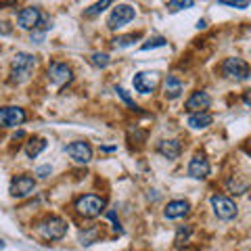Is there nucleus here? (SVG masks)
Masks as SVG:
<instances>
[{
    "mask_svg": "<svg viewBox=\"0 0 251 251\" xmlns=\"http://www.w3.org/2000/svg\"><path fill=\"white\" fill-rule=\"evenodd\" d=\"M188 209H191V203H188L186 199H174L166 205L163 216H166L168 220H178V218H184L188 214Z\"/></svg>",
    "mask_w": 251,
    "mask_h": 251,
    "instance_id": "nucleus-15",
    "label": "nucleus"
},
{
    "mask_svg": "<svg viewBox=\"0 0 251 251\" xmlns=\"http://www.w3.org/2000/svg\"><path fill=\"white\" fill-rule=\"evenodd\" d=\"M195 4V0H170L168 2V13H178L184 9H191Z\"/></svg>",
    "mask_w": 251,
    "mask_h": 251,
    "instance_id": "nucleus-25",
    "label": "nucleus"
},
{
    "mask_svg": "<svg viewBox=\"0 0 251 251\" xmlns=\"http://www.w3.org/2000/svg\"><path fill=\"white\" fill-rule=\"evenodd\" d=\"M65 153L72 157L77 163H88L92 159V147L86 143V140H75V143H69L65 147Z\"/></svg>",
    "mask_w": 251,
    "mask_h": 251,
    "instance_id": "nucleus-10",
    "label": "nucleus"
},
{
    "mask_svg": "<svg viewBox=\"0 0 251 251\" xmlns=\"http://www.w3.org/2000/svg\"><path fill=\"white\" fill-rule=\"evenodd\" d=\"M111 4H113V0H99V2H94L92 6H88V9L84 11V17H88V19L99 17V15L103 13L105 9H109Z\"/></svg>",
    "mask_w": 251,
    "mask_h": 251,
    "instance_id": "nucleus-20",
    "label": "nucleus"
},
{
    "mask_svg": "<svg viewBox=\"0 0 251 251\" xmlns=\"http://www.w3.org/2000/svg\"><path fill=\"white\" fill-rule=\"evenodd\" d=\"M27 120L25 111L21 107H0V128H17V126H23Z\"/></svg>",
    "mask_w": 251,
    "mask_h": 251,
    "instance_id": "nucleus-7",
    "label": "nucleus"
},
{
    "mask_svg": "<svg viewBox=\"0 0 251 251\" xmlns=\"http://www.w3.org/2000/svg\"><path fill=\"white\" fill-rule=\"evenodd\" d=\"M36 67V57L29 52H17L15 54V59L11 63V77L9 80L13 84H21L25 82L27 77L31 75V72H34Z\"/></svg>",
    "mask_w": 251,
    "mask_h": 251,
    "instance_id": "nucleus-1",
    "label": "nucleus"
},
{
    "mask_svg": "<svg viewBox=\"0 0 251 251\" xmlns=\"http://www.w3.org/2000/svg\"><path fill=\"white\" fill-rule=\"evenodd\" d=\"M100 237V232L99 228H88V230H82L80 232V243L84 247H90L92 243H97V239Z\"/></svg>",
    "mask_w": 251,
    "mask_h": 251,
    "instance_id": "nucleus-23",
    "label": "nucleus"
},
{
    "mask_svg": "<svg viewBox=\"0 0 251 251\" xmlns=\"http://www.w3.org/2000/svg\"><path fill=\"white\" fill-rule=\"evenodd\" d=\"M209 203H211V207H214V214L220 220H224V222H228V220L237 218L239 207H237V203H234L232 199L224 197V195H211Z\"/></svg>",
    "mask_w": 251,
    "mask_h": 251,
    "instance_id": "nucleus-5",
    "label": "nucleus"
},
{
    "mask_svg": "<svg viewBox=\"0 0 251 251\" xmlns=\"http://www.w3.org/2000/svg\"><path fill=\"white\" fill-rule=\"evenodd\" d=\"M107 218H109V220H111V222H113V228H115V232H124V230H122V226H120V220L115 218V214H113V211H107Z\"/></svg>",
    "mask_w": 251,
    "mask_h": 251,
    "instance_id": "nucleus-31",
    "label": "nucleus"
},
{
    "mask_svg": "<svg viewBox=\"0 0 251 251\" xmlns=\"http://www.w3.org/2000/svg\"><path fill=\"white\" fill-rule=\"evenodd\" d=\"M211 122H214V115H211L209 111L191 113V115H188V120H186V124L191 126L193 130H203V128H207V126H211Z\"/></svg>",
    "mask_w": 251,
    "mask_h": 251,
    "instance_id": "nucleus-18",
    "label": "nucleus"
},
{
    "mask_svg": "<svg viewBox=\"0 0 251 251\" xmlns=\"http://www.w3.org/2000/svg\"><path fill=\"white\" fill-rule=\"evenodd\" d=\"M50 174H52V168L50 166H42V168L36 170V176H40V178H49Z\"/></svg>",
    "mask_w": 251,
    "mask_h": 251,
    "instance_id": "nucleus-30",
    "label": "nucleus"
},
{
    "mask_svg": "<svg viewBox=\"0 0 251 251\" xmlns=\"http://www.w3.org/2000/svg\"><path fill=\"white\" fill-rule=\"evenodd\" d=\"M211 107V97L205 92V90H197L193 92L191 97H188V100L184 103V109L188 113H197V111H207V109Z\"/></svg>",
    "mask_w": 251,
    "mask_h": 251,
    "instance_id": "nucleus-13",
    "label": "nucleus"
},
{
    "mask_svg": "<svg viewBox=\"0 0 251 251\" xmlns=\"http://www.w3.org/2000/svg\"><path fill=\"white\" fill-rule=\"evenodd\" d=\"M38 230H40L42 239L46 241H59L67 234V222L59 216H49L38 224Z\"/></svg>",
    "mask_w": 251,
    "mask_h": 251,
    "instance_id": "nucleus-3",
    "label": "nucleus"
},
{
    "mask_svg": "<svg viewBox=\"0 0 251 251\" xmlns=\"http://www.w3.org/2000/svg\"><path fill=\"white\" fill-rule=\"evenodd\" d=\"M191 234H193V228L191 226H178V230H176V247H182L184 243H188V239H191Z\"/></svg>",
    "mask_w": 251,
    "mask_h": 251,
    "instance_id": "nucleus-24",
    "label": "nucleus"
},
{
    "mask_svg": "<svg viewBox=\"0 0 251 251\" xmlns=\"http://www.w3.org/2000/svg\"><path fill=\"white\" fill-rule=\"evenodd\" d=\"M226 186H228V191H230L232 195H245L247 188H249V182H247V180H241V182H239V178L232 176L228 182H226Z\"/></svg>",
    "mask_w": 251,
    "mask_h": 251,
    "instance_id": "nucleus-21",
    "label": "nucleus"
},
{
    "mask_svg": "<svg viewBox=\"0 0 251 251\" xmlns=\"http://www.w3.org/2000/svg\"><path fill=\"white\" fill-rule=\"evenodd\" d=\"M134 90L140 92V94H151L155 88H157V74L155 72H140L134 75Z\"/></svg>",
    "mask_w": 251,
    "mask_h": 251,
    "instance_id": "nucleus-14",
    "label": "nucleus"
},
{
    "mask_svg": "<svg viewBox=\"0 0 251 251\" xmlns=\"http://www.w3.org/2000/svg\"><path fill=\"white\" fill-rule=\"evenodd\" d=\"M134 17H136V9L132 4H117L115 9L111 11V15H109L107 27L111 31H115V29H120L124 25H128Z\"/></svg>",
    "mask_w": 251,
    "mask_h": 251,
    "instance_id": "nucleus-4",
    "label": "nucleus"
},
{
    "mask_svg": "<svg viewBox=\"0 0 251 251\" xmlns=\"http://www.w3.org/2000/svg\"><path fill=\"white\" fill-rule=\"evenodd\" d=\"M157 153L163 155L166 159H178L182 153V145L176 138H168V140H159L157 143Z\"/></svg>",
    "mask_w": 251,
    "mask_h": 251,
    "instance_id": "nucleus-16",
    "label": "nucleus"
},
{
    "mask_svg": "<svg viewBox=\"0 0 251 251\" xmlns=\"http://www.w3.org/2000/svg\"><path fill=\"white\" fill-rule=\"evenodd\" d=\"M117 94H120V97H122V99L126 100V105H128V107L132 109V111H140V109H138V105H136L134 100H132V99L128 97V92H126L124 88H117Z\"/></svg>",
    "mask_w": 251,
    "mask_h": 251,
    "instance_id": "nucleus-29",
    "label": "nucleus"
},
{
    "mask_svg": "<svg viewBox=\"0 0 251 251\" xmlns=\"http://www.w3.org/2000/svg\"><path fill=\"white\" fill-rule=\"evenodd\" d=\"M222 74H224V77H228V80L243 82L249 77V65H247V61H243L239 57H230L222 63Z\"/></svg>",
    "mask_w": 251,
    "mask_h": 251,
    "instance_id": "nucleus-6",
    "label": "nucleus"
},
{
    "mask_svg": "<svg viewBox=\"0 0 251 251\" xmlns=\"http://www.w3.org/2000/svg\"><path fill=\"white\" fill-rule=\"evenodd\" d=\"M182 82L178 80L176 75H168L166 80H163V94H166V99L168 100H174V99H178L180 94H182Z\"/></svg>",
    "mask_w": 251,
    "mask_h": 251,
    "instance_id": "nucleus-17",
    "label": "nucleus"
},
{
    "mask_svg": "<svg viewBox=\"0 0 251 251\" xmlns=\"http://www.w3.org/2000/svg\"><path fill=\"white\" fill-rule=\"evenodd\" d=\"M209 170H211V166H209L205 153H195L193 159L188 161L186 174L191 176V178H195V180H203V178L209 176Z\"/></svg>",
    "mask_w": 251,
    "mask_h": 251,
    "instance_id": "nucleus-8",
    "label": "nucleus"
},
{
    "mask_svg": "<svg viewBox=\"0 0 251 251\" xmlns=\"http://www.w3.org/2000/svg\"><path fill=\"white\" fill-rule=\"evenodd\" d=\"M243 103H245V105H249V92H245V94H243Z\"/></svg>",
    "mask_w": 251,
    "mask_h": 251,
    "instance_id": "nucleus-34",
    "label": "nucleus"
},
{
    "mask_svg": "<svg viewBox=\"0 0 251 251\" xmlns=\"http://www.w3.org/2000/svg\"><path fill=\"white\" fill-rule=\"evenodd\" d=\"M90 63H92L94 67H100V69H103V67H107L109 63H111V59H109L107 52H92V54H90Z\"/></svg>",
    "mask_w": 251,
    "mask_h": 251,
    "instance_id": "nucleus-26",
    "label": "nucleus"
},
{
    "mask_svg": "<svg viewBox=\"0 0 251 251\" xmlns=\"http://www.w3.org/2000/svg\"><path fill=\"white\" fill-rule=\"evenodd\" d=\"M168 40L163 36H155V38H149V40L140 46V50H151V49H159V46H166Z\"/></svg>",
    "mask_w": 251,
    "mask_h": 251,
    "instance_id": "nucleus-27",
    "label": "nucleus"
},
{
    "mask_svg": "<svg viewBox=\"0 0 251 251\" xmlns=\"http://www.w3.org/2000/svg\"><path fill=\"white\" fill-rule=\"evenodd\" d=\"M203 27H205V21L199 19V21H197V29H203Z\"/></svg>",
    "mask_w": 251,
    "mask_h": 251,
    "instance_id": "nucleus-33",
    "label": "nucleus"
},
{
    "mask_svg": "<svg viewBox=\"0 0 251 251\" xmlns=\"http://www.w3.org/2000/svg\"><path fill=\"white\" fill-rule=\"evenodd\" d=\"M103 151L105 153H111V151H115V147H103Z\"/></svg>",
    "mask_w": 251,
    "mask_h": 251,
    "instance_id": "nucleus-35",
    "label": "nucleus"
},
{
    "mask_svg": "<svg viewBox=\"0 0 251 251\" xmlns=\"http://www.w3.org/2000/svg\"><path fill=\"white\" fill-rule=\"evenodd\" d=\"M44 149H46V140L34 136V138H29L27 143H25V155L29 157V159H36V157L40 155Z\"/></svg>",
    "mask_w": 251,
    "mask_h": 251,
    "instance_id": "nucleus-19",
    "label": "nucleus"
},
{
    "mask_svg": "<svg viewBox=\"0 0 251 251\" xmlns=\"http://www.w3.org/2000/svg\"><path fill=\"white\" fill-rule=\"evenodd\" d=\"M17 4V0H0V6H13Z\"/></svg>",
    "mask_w": 251,
    "mask_h": 251,
    "instance_id": "nucleus-32",
    "label": "nucleus"
},
{
    "mask_svg": "<svg viewBox=\"0 0 251 251\" xmlns=\"http://www.w3.org/2000/svg\"><path fill=\"white\" fill-rule=\"evenodd\" d=\"M220 4H226V6H232V9H247L249 6V0H218Z\"/></svg>",
    "mask_w": 251,
    "mask_h": 251,
    "instance_id": "nucleus-28",
    "label": "nucleus"
},
{
    "mask_svg": "<svg viewBox=\"0 0 251 251\" xmlns=\"http://www.w3.org/2000/svg\"><path fill=\"white\" fill-rule=\"evenodd\" d=\"M4 247V243H2V239H0V249H2Z\"/></svg>",
    "mask_w": 251,
    "mask_h": 251,
    "instance_id": "nucleus-36",
    "label": "nucleus"
},
{
    "mask_svg": "<svg viewBox=\"0 0 251 251\" xmlns=\"http://www.w3.org/2000/svg\"><path fill=\"white\" fill-rule=\"evenodd\" d=\"M42 19V11L38 6H27V9H21L17 15V25L25 31H31Z\"/></svg>",
    "mask_w": 251,
    "mask_h": 251,
    "instance_id": "nucleus-11",
    "label": "nucleus"
},
{
    "mask_svg": "<svg viewBox=\"0 0 251 251\" xmlns=\"http://www.w3.org/2000/svg\"><path fill=\"white\" fill-rule=\"evenodd\" d=\"M49 77H50V82H52V84L63 86V84L72 82L74 72H72V67H69L67 63L54 61V63H50V65H49Z\"/></svg>",
    "mask_w": 251,
    "mask_h": 251,
    "instance_id": "nucleus-12",
    "label": "nucleus"
},
{
    "mask_svg": "<svg viewBox=\"0 0 251 251\" xmlns=\"http://www.w3.org/2000/svg\"><path fill=\"white\" fill-rule=\"evenodd\" d=\"M34 188H36V180L31 176H27V174H21V176H15L11 180L9 193L13 195V197L23 199V197H27V195L34 193Z\"/></svg>",
    "mask_w": 251,
    "mask_h": 251,
    "instance_id": "nucleus-9",
    "label": "nucleus"
},
{
    "mask_svg": "<svg viewBox=\"0 0 251 251\" xmlns=\"http://www.w3.org/2000/svg\"><path fill=\"white\" fill-rule=\"evenodd\" d=\"M136 40H140V34H126V36H117L113 38V46L115 49H126V46H132Z\"/></svg>",
    "mask_w": 251,
    "mask_h": 251,
    "instance_id": "nucleus-22",
    "label": "nucleus"
},
{
    "mask_svg": "<svg viewBox=\"0 0 251 251\" xmlns=\"http://www.w3.org/2000/svg\"><path fill=\"white\" fill-rule=\"evenodd\" d=\"M105 207H107V199L100 197V195H82L75 201V211L84 218H97L103 214Z\"/></svg>",
    "mask_w": 251,
    "mask_h": 251,
    "instance_id": "nucleus-2",
    "label": "nucleus"
}]
</instances>
